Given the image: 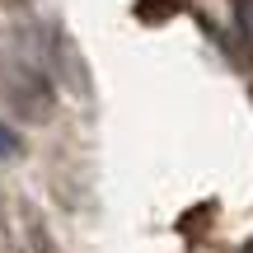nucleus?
Segmentation results:
<instances>
[{"label":"nucleus","instance_id":"f257e3e1","mask_svg":"<svg viewBox=\"0 0 253 253\" xmlns=\"http://www.w3.org/2000/svg\"><path fill=\"white\" fill-rule=\"evenodd\" d=\"M235 14H239V28H244V38L253 47V0H235Z\"/></svg>","mask_w":253,"mask_h":253},{"label":"nucleus","instance_id":"f03ea898","mask_svg":"<svg viewBox=\"0 0 253 253\" xmlns=\"http://www.w3.org/2000/svg\"><path fill=\"white\" fill-rule=\"evenodd\" d=\"M9 150H14V136H9V131H5V126H0V160H5V155H9Z\"/></svg>","mask_w":253,"mask_h":253}]
</instances>
